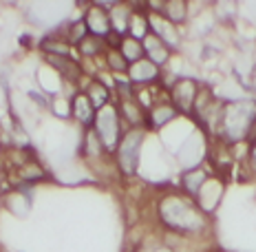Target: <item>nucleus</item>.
Here are the masks:
<instances>
[{
	"label": "nucleus",
	"instance_id": "obj_19",
	"mask_svg": "<svg viewBox=\"0 0 256 252\" xmlns=\"http://www.w3.org/2000/svg\"><path fill=\"white\" fill-rule=\"evenodd\" d=\"M162 16L170 25L177 27L188 18V3H184V0H166L162 7Z\"/></svg>",
	"mask_w": 256,
	"mask_h": 252
},
{
	"label": "nucleus",
	"instance_id": "obj_8",
	"mask_svg": "<svg viewBox=\"0 0 256 252\" xmlns=\"http://www.w3.org/2000/svg\"><path fill=\"white\" fill-rule=\"evenodd\" d=\"M142 45H144V58H146V60H150L152 64H157L159 69H162L164 64L168 62L170 47L162 38H159V36H154L152 31H148V34L144 36Z\"/></svg>",
	"mask_w": 256,
	"mask_h": 252
},
{
	"label": "nucleus",
	"instance_id": "obj_20",
	"mask_svg": "<svg viewBox=\"0 0 256 252\" xmlns=\"http://www.w3.org/2000/svg\"><path fill=\"white\" fill-rule=\"evenodd\" d=\"M117 49H120V53L124 56V60L128 64H132V62H137V60H142V58H144V45H142V40L132 38V36H124Z\"/></svg>",
	"mask_w": 256,
	"mask_h": 252
},
{
	"label": "nucleus",
	"instance_id": "obj_3",
	"mask_svg": "<svg viewBox=\"0 0 256 252\" xmlns=\"http://www.w3.org/2000/svg\"><path fill=\"white\" fill-rule=\"evenodd\" d=\"M93 128L98 133V137L102 139L104 148L108 155H113L117 151V144L122 142V135H124V122L120 117V111H117V104H106L104 109H100L95 113V122Z\"/></svg>",
	"mask_w": 256,
	"mask_h": 252
},
{
	"label": "nucleus",
	"instance_id": "obj_4",
	"mask_svg": "<svg viewBox=\"0 0 256 252\" xmlns=\"http://www.w3.org/2000/svg\"><path fill=\"white\" fill-rule=\"evenodd\" d=\"M144 139H146V128H128L122 135V142L117 144V151H115L117 168L122 170V175L130 177L137 173Z\"/></svg>",
	"mask_w": 256,
	"mask_h": 252
},
{
	"label": "nucleus",
	"instance_id": "obj_12",
	"mask_svg": "<svg viewBox=\"0 0 256 252\" xmlns=\"http://www.w3.org/2000/svg\"><path fill=\"white\" fill-rule=\"evenodd\" d=\"M68 109H71V115L76 117L80 124H84L86 128L93 126L95 122V106L90 104V100L86 98V93H76L71 95V102H68Z\"/></svg>",
	"mask_w": 256,
	"mask_h": 252
},
{
	"label": "nucleus",
	"instance_id": "obj_16",
	"mask_svg": "<svg viewBox=\"0 0 256 252\" xmlns=\"http://www.w3.org/2000/svg\"><path fill=\"white\" fill-rule=\"evenodd\" d=\"M208 177H210V173H208V168H204V166H194V168L184 170V175H181V190L194 199L196 192L201 190V186L208 181Z\"/></svg>",
	"mask_w": 256,
	"mask_h": 252
},
{
	"label": "nucleus",
	"instance_id": "obj_11",
	"mask_svg": "<svg viewBox=\"0 0 256 252\" xmlns=\"http://www.w3.org/2000/svg\"><path fill=\"white\" fill-rule=\"evenodd\" d=\"M44 60L49 62L66 82L76 84L78 80H82V67H80V62H76L71 56H49V53H44Z\"/></svg>",
	"mask_w": 256,
	"mask_h": 252
},
{
	"label": "nucleus",
	"instance_id": "obj_7",
	"mask_svg": "<svg viewBox=\"0 0 256 252\" xmlns=\"http://www.w3.org/2000/svg\"><path fill=\"white\" fill-rule=\"evenodd\" d=\"M128 82L132 84V87H150L159 80L162 76V69L157 67V64H152L150 60H146V58H142V60L132 62L130 67H128Z\"/></svg>",
	"mask_w": 256,
	"mask_h": 252
},
{
	"label": "nucleus",
	"instance_id": "obj_2",
	"mask_svg": "<svg viewBox=\"0 0 256 252\" xmlns=\"http://www.w3.org/2000/svg\"><path fill=\"white\" fill-rule=\"evenodd\" d=\"M256 131V102L254 100H234L223 104L221 126H218V139L236 144L252 139V133Z\"/></svg>",
	"mask_w": 256,
	"mask_h": 252
},
{
	"label": "nucleus",
	"instance_id": "obj_14",
	"mask_svg": "<svg viewBox=\"0 0 256 252\" xmlns=\"http://www.w3.org/2000/svg\"><path fill=\"white\" fill-rule=\"evenodd\" d=\"M177 115L179 113H177V109L172 106V102L170 100H159L157 104H154L152 109L146 113V120H148V126L150 128H162V126H166L168 122H172Z\"/></svg>",
	"mask_w": 256,
	"mask_h": 252
},
{
	"label": "nucleus",
	"instance_id": "obj_21",
	"mask_svg": "<svg viewBox=\"0 0 256 252\" xmlns=\"http://www.w3.org/2000/svg\"><path fill=\"white\" fill-rule=\"evenodd\" d=\"M104 49H106V42L102 38H95V36H90V34L78 45V51L82 53L84 58H95L100 51H104Z\"/></svg>",
	"mask_w": 256,
	"mask_h": 252
},
{
	"label": "nucleus",
	"instance_id": "obj_10",
	"mask_svg": "<svg viewBox=\"0 0 256 252\" xmlns=\"http://www.w3.org/2000/svg\"><path fill=\"white\" fill-rule=\"evenodd\" d=\"M221 195H223V181L216 179V177H208V181L201 186V190L196 192L194 201L199 203V208L204 212H210V210H214Z\"/></svg>",
	"mask_w": 256,
	"mask_h": 252
},
{
	"label": "nucleus",
	"instance_id": "obj_22",
	"mask_svg": "<svg viewBox=\"0 0 256 252\" xmlns=\"http://www.w3.org/2000/svg\"><path fill=\"white\" fill-rule=\"evenodd\" d=\"M106 64L115 73H128V67H130L120 53V49H106Z\"/></svg>",
	"mask_w": 256,
	"mask_h": 252
},
{
	"label": "nucleus",
	"instance_id": "obj_1",
	"mask_svg": "<svg viewBox=\"0 0 256 252\" xmlns=\"http://www.w3.org/2000/svg\"><path fill=\"white\" fill-rule=\"evenodd\" d=\"M159 219L174 232H199L208 226L206 212L186 192H168L159 201Z\"/></svg>",
	"mask_w": 256,
	"mask_h": 252
},
{
	"label": "nucleus",
	"instance_id": "obj_17",
	"mask_svg": "<svg viewBox=\"0 0 256 252\" xmlns=\"http://www.w3.org/2000/svg\"><path fill=\"white\" fill-rule=\"evenodd\" d=\"M16 175H18L20 184H34V181H40L46 177V170L42 168V164H38L36 159H22L18 166H16Z\"/></svg>",
	"mask_w": 256,
	"mask_h": 252
},
{
	"label": "nucleus",
	"instance_id": "obj_18",
	"mask_svg": "<svg viewBox=\"0 0 256 252\" xmlns=\"http://www.w3.org/2000/svg\"><path fill=\"white\" fill-rule=\"evenodd\" d=\"M86 98L90 100V104L95 106V111L104 109L106 104H110V89L108 84H104L102 80H90L86 84Z\"/></svg>",
	"mask_w": 256,
	"mask_h": 252
},
{
	"label": "nucleus",
	"instance_id": "obj_5",
	"mask_svg": "<svg viewBox=\"0 0 256 252\" xmlns=\"http://www.w3.org/2000/svg\"><path fill=\"white\" fill-rule=\"evenodd\" d=\"M201 84L192 78H179L172 82V87L168 89V100L172 102V106L177 109V113L184 115H192V109H194L196 95H199Z\"/></svg>",
	"mask_w": 256,
	"mask_h": 252
},
{
	"label": "nucleus",
	"instance_id": "obj_15",
	"mask_svg": "<svg viewBox=\"0 0 256 252\" xmlns=\"http://www.w3.org/2000/svg\"><path fill=\"white\" fill-rule=\"evenodd\" d=\"M110 16V27H113V34L117 36H128V29H130V18H132V9L128 3H115L113 7L108 9Z\"/></svg>",
	"mask_w": 256,
	"mask_h": 252
},
{
	"label": "nucleus",
	"instance_id": "obj_6",
	"mask_svg": "<svg viewBox=\"0 0 256 252\" xmlns=\"http://www.w3.org/2000/svg\"><path fill=\"white\" fill-rule=\"evenodd\" d=\"M84 25H86L88 34L95 36V38H108L113 34V27H110V16H108V9H104L100 3L90 5L84 14Z\"/></svg>",
	"mask_w": 256,
	"mask_h": 252
},
{
	"label": "nucleus",
	"instance_id": "obj_24",
	"mask_svg": "<svg viewBox=\"0 0 256 252\" xmlns=\"http://www.w3.org/2000/svg\"><path fill=\"white\" fill-rule=\"evenodd\" d=\"M248 164L252 168V173H256V135L248 144Z\"/></svg>",
	"mask_w": 256,
	"mask_h": 252
},
{
	"label": "nucleus",
	"instance_id": "obj_13",
	"mask_svg": "<svg viewBox=\"0 0 256 252\" xmlns=\"http://www.w3.org/2000/svg\"><path fill=\"white\" fill-rule=\"evenodd\" d=\"M82 153H84V157H86L88 162H93V164H98V162H106V159L110 157V155L106 153V148H104L102 139L98 137V133H95V128H93V126L84 131Z\"/></svg>",
	"mask_w": 256,
	"mask_h": 252
},
{
	"label": "nucleus",
	"instance_id": "obj_23",
	"mask_svg": "<svg viewBox=\"0 0 256 252\" xmlns=\"http://www.w3.org/2000/svg\"><path fill=\"white\" fill-rule=\"evenodd\" d=\"M86 36H88V29H86V25H84V20H78V23H71L66 27V42L68 45L78 47Z\"/></svg>",
	"mask_w": 256,
	"mask_h": 252
},
{
	"label": "nucleus",
	"instance_id": "obj_9",
	"mask_svg": "<svg viewBox=\"0 0 256 252\" xmlns=\"http://www.w3.org/2000/svg\"><path fill=\"white\" fill-rule=\"evenodd\" d=\"M117 111H120V117H122V122H124V126H128V128H146L148 126L146 111L137 104L135 98L120 100L117 102Z\"/></svg>",
	"mask_w": 256,
	"mask_h": 252
}]
</instances>
